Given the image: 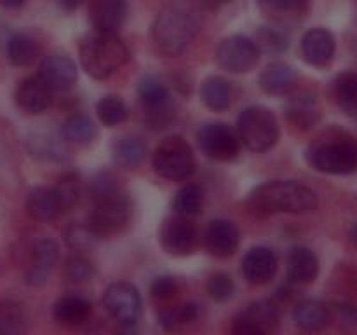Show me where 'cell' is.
<instances>
[{"label": "cell", "mask_w": 357, "mask_h": 335, "mask_svg": "<svg viewBox=\"0 0 357 335\" xmlns=\"http://www.w3.org/2000/svg\"><path fill=\"white\" fill-rule=\"evenodd\" d=\"M202 14L197 0H173L153 23L152 35L162 54L178 56L187 49L201 28Z\"/></svg>", "instance_id": "obj_1"}, {"label": "cell", "mask_w": 357, "mask_h": 335, "mask_svg": "<svg viewBox=\"0 0 357 335\" xmlns=\"http://www.w3.org/2000/svg\"><path fill=\"white\" fill-rule=\"evenodd\" d=\"M248 206L260 216L274 213H300L312 211L317 206L316 192L305 184L296 180H272L255 188L248 198Z\"/></svg>", "instance_id": "obj_2"}, {"label": "cell", "mask_w": 357, "mask_h": 335, "mask_svg": "<svg viewBox=\"0 0 357 335\" xmlns=\"http://www.w3.org/2000/svg\"><path fill=\"white\" fill-rule=\"evenodd\" d=\"M82 68L93 79H107L129 59V51L117 34L93 30L80 40Z\"/></svg>", "instance_id": "obj_3"}, {"label": "cell", "mask_w": 357, "mask_h": 335, "mask_svg": "<svg viewBox=\"0 0 357 335\" xmlns=\"http://www.w3.org/2000/svg\"><path fill=\"white\" fill-rule=\"evenodd\" d=\"M314 170L328 174H351L357 171V142L344 133H328L307 150Z\"/></svg>", "instance_id": "obj_4"}, {"label": "cell", "mask_w": 357, "mask_h": 335, "mask_svg": "<svg viewBox=\"0 0 357 335\" xmlns=\"http://www.w3.org/2000/svg\"><path fill=\"white\" fill-rule=\"evenodd\" d=\"M241 143L253 152H267L278 143L279 124L274 112L267 107H248L237 119Z\"/></svg>", "instance_id": "obj_5"}, {"label": "cell", "mask_w": 357, "mask_h": 335, "mask_svg": "<svg viewBox=\"0 0 357 335\" xmlns=\"http://www.w3.org/2000/svg\"><path fill=\"white\" fill-rule=\"evenodd\" d=\"M153 170L166 180H187L195 171V157L190 143L181 136H167L152 156Z\"/></svg>", "instance_id": "obj_6"}, {"label": "cell", "mask_w": 357, "mask_h": 335, "mask_svg": "<svg viewBox=\"0 0 357 335\" xmlns=\"http://www.w3.org/2000/svg\"><path fill=\"white\" fill-rule=\"evenodd\" d=\"M132 202L124 192L115 191L112 194L94 199V206L89 213V229L96 237L108 236L121 230L131 218Z\"/></svg>", "instance_id": "obj_7"}, {"label": "cell", "mask_w": 357, "mask_h": 335, "mask_svg": "<svg viewBox=\"0 0 357 335\" xmlns=\"http://www.w3.org/2000/svg\"><path fill=\"white\" fill-rule=\"evenodd\" d=\"M138 96L145 107V122L150 129L162 131L173 122V101L159 77L143 75L138 82Z\"/></svg>", "instance_id": "obj_8"}, {"label": "cell", "mask_w": 357, "mask_h": 335, "mask_svg": "<svg viewBox=\"0 0 357 335\" xmlns=\"http://www.w3.org/2000/svg\"><path fill=\"white\" fill-rule=\"evenodd\" d=\"M197 142L202 152L216 161L236 159L241 150V138L225 122H208L201 126Z\"/></svg>", "instance_id": "obj_9"}, {"label": "cell", "mask_w": 357, "mask_h": 335, "mask_svg": "<svg viewBox=\"0 0 357 335\" xmlns=\"http://www.w3.org/2000/svg\"><path fill=\"white\" fill-rule=\"evenodd\" d=\"M257 42L244 35H232L220 42L216 49V61L230 73H244L257 65L260 58Z\"/></svg>", "instance_id": "obj_10"}, {"label": "cell", "mask_w": 357, "mask_h": 335, "mask_svg": "<svg viewBox=\"0 0 357 335\" xmlns=\"http://www.w3.org/2000/svg\"><path fill=\"white\" fill-rule=\"evenodd\" d=\"M103 306L121 325L136 323L142 313V295L131 283H112L103 293Z\"/></svg>", "instance_id": "obj_11"}, {"label": "cell", "mask_w": 357, "mask_h": 335, "mask_svg": "<svg viewBox=\"0 0 357 335\" xmlns=\"http://www.w3.org/2000/svg\"><path fill=\"white\" fill-rule=\"evenodd\" d=\"M278 320V309L272 304L253 302L234 318L229 335H272Z\"/></svg>", "instance_id": "obj_12"}, {"label": "cell", "mask_w": 357, "mask_h": 335, "mask_svg": "<svg viewBox=\"0 0 357 335\" xmlns=\"http://www.w3.org/2000/svg\"><path fill=\"white\" fill-rule=\"evenodd\" d=\"M159 241L166 253L173 257H187L197 246V229L187 216H171L160 225Z\"/></svg>", "instance_id": "obj_13"}, {"label": "cell", "mask_w": 357, "mask_h": 335, "mask_svg": "<svg viewBox=\"0 0 357 335\" xmlns=\"http://www.w3.org/2000/svg\"><path fill=\"white\" fill-rule=\"evenodd\" d=\"M204 248L216 258L232 257L239 248V230L230 220L216 218L208 223L204 230Z\"/></svg>", "instance_id": "obj_14"}, {"label": "cell", "mask_w": 357, "mask_h": 335, "mask_svg": "<svg viewBox=\"0 0 357 335\" xmlns=\"http://www.w3.org/2000/svg\"><path fill=\"white\" fill-rule=\"evenodd\" d=\"M40 79L51 87L52 91H66L77 82V65L70 56L54 52L47 54L38 66Z\"/></svg>", "instance_id": "obj_15"}, {"label": "cell", "mask_w": 357, "mask_h": 335, "mask_svg": "<svg viewBox=\"0 0 357 335\" xmlns=\"http://www.w3.org/2000/svg\"><path fill=\"white\" fill-rule=\"evenodd\" d=\"M278 272V258L267 246H255L244 255L243 274L251 285H267Z\"/></svg>", "instance_id": "obj_16"}, {"label": "cell", "mask_w": 357, "mask_h": 335, "mask_svg": "<svg viewBox=\"0 0 357 335\" xmlns=\"http://www.w3.org/2000/svg\"><path fill=\"white\" fill-rule=\"evenodd\" d=\"M59 258V246L52 239H40L31 250V262L28 267L24 281L30 286H42L51 276L56 262Z\"/></svg>", "instance_id": "obj_17"}, {"label": "cell", "mask_w": 357, "mask_h": 335, "mask_svg": "<svg viewBox=\"0 0 357 335\" xmlns=\"http://www.w3.org/2000/svg\"><path fill=\"white\" fill-rule=\"evenodd\" d=\"M66 138L63 133H56L49 128H37L30 131L26 138L28 152L40 161H63L68 154Z\"/></svg>", "instance_id": "obj_18"}, {"label": "cell", "mask_w": 357, "mask_h": 335, "mask_svg": "<svg viewBox=\"0 0 357 335\" xmlns=\"http://www.w3.org/2000/svg\"><path fill=\"white\" fill-rule=\"evenodd\" d=\"M16 103L21 110L28 114H42L52 103V89L40 79V75H31L21 80L16 89Z\"/></svg>", "instance_id": "obj_19"}, {"label": "cell", "mask_w": 357, "mask_h": 335, "mask_svg": "<svg viewBox=\"0 0 357 335\" xmlns=\"http://www.w3.org/2000/svg\"><path fill=\"white\" fill-rule=\"evenodd\" d=\"M337 42L331 31L324 28H312L302 38V56L309 65L324 66L333 59Z\"/></svg>", "instance_id": "obj_20"}, {"label": "cell", "mask_w": 357, "mask_h": 335, "mask_svg": "<svg viewBox=\"0 0 357 335\" xmlns=\"http://www.w3.org/2000/svg\"><path fill=\"white\" fill-rule=\"evenodd\" d=\"M89 17L94 30L117 34L128 17L126 0H93L89 7Z\"/></svg>", "instance_id": "obj_21"}, {"label": "cell", "mask_w": 357, "mask_h": 335, "mask_svg": "<svg viewBox=\"0 0 357 335\" xmlns=\"http://www.w3.org/2000/svg\"><path fill=\"white\" fill-rule=\"evenodd\" d=\"M319 274V260L316 253L305 246H295L286 260V276L289 283L307 285L312 283Z\"/></svg>", "instance_id": "obj_22"}, {"label": "cell", "mask_w": 357, "mask_h": 335, "mask_svg": "<svg viewBox=\"0 0 357 335\" xmlns=\"http://www.w3.org/2000/svg\"><path fill=\"white\" fill-rule=\"evenodd\" d=\"M93 304L79 295H65L52 307V316L63 327H80L89 320Z\"/></svg>", "instance_id": "obj_23"}, {"label": "cell", "mask_w": 357, "mask_h": 335, "mask_svg": "<svg viewBox=\"0 0 357 335\" xmlns=\"http://www.w3.org/2000/svg\"><path fill=\"white\" fill-rule=\"evenodd\" d=\"M26 209L31 218L38 220V222H52L61 213H65L52 187L33 188L28 195Z\"/></svg>", "instance_id": "obj_24"}, {"label": "cell", "mask_w": 357, "mask_h": 335, "mask_svg": "<svg viewBox=\"0 0 357 335\" xmlns=\"http://www.w3.org/2000/svg\"><path fill=\"white\" fill-rule=\"evenodd\" d=\"M293 318H295L296 325L302 330L307 332H317L323 330L331 320L330 307L324 302L316 299H309L300 302L293 311Z\"/></svg>", "instance_id": "obj_25"}, {"label": "cell", "mask_w": 357, "mask_h": 335, "mask_svg": "<svg viewBox=\"0 0 357 335\" xmlns=\"http://www.w3.org/2000/svg\"><path fill=\"white\" fill-rule=\"evenodd\" d=\"M296 80V72L293 66L284 61H274L260 73V87L268 94H284L291 89Z\"/></svg>", "instance_id": "obj_26"}, {"label": "cell", "mask_w": 357, "mask_h": 335, "mask_svg": "<svg viewBox=\"0 0 357 335\" xmlns=\"http://www.w3.org/2000/svg\"><path fill=\"white\" fill-rule=\"evenodd\" d=\"M202 103L215 112H223L230 107V84L223 77L213 75L201 86Z\"/></svg>", "instance_id": "obj_27"}, {"label": "cell", "mask_w": 357, "mask_h": 335, "mask_svg": "<svg viewBox=\"0 0 357 335\" xmlns=\"http://www.w3.org/2000/svg\"><path fill=\"white\" fill-rule=\"evenodd\" d=\"M286 115L291 122L298 124L300 128H309L317 121L319 114H317L316 100L312 94L300 93L296 96L289 98L286 103Z\"/></svg>", "instance_id": "obj_28"}, {"label": "cell", "mask_w": 357, "mask_h": 335, "mask_svg": "<svg viewBox=\"0 0 357 335\" xmlns=\"http://www.w3.org/2000/svg\"><path fill=\"white\" fill-rule=\"evenodd\" d=\"M7 58L14 66H28L37 58V44L26 34H14L7 38Z\"/></svg>", "instance_id": "obj_29"}, {"label": "cell", "mask_w": 357, "mask_h": 335, "mask_svg": "<svg viewBox=\"0 0 357 335\" xmlns=\"http://www.w3.org/2000/svg\"><path fill=\"white\" fill-rule=\"evenodd\" d=\"M61 133L68 143H89L96 136V126L86 114H73L65 119Z\"/></svg>", "instance_id": "obj_30"}, {"label": "cell", "mask_w": 357, "mask_h": 335, "mask_svg": "<svg viewBox=\"0 0 357 335\" xmlns=\"http://www.w3.org/2000/svg\"><path fill=\"white\" fill-rule=\"evenodd\" d=\"M197 316L199 307L194 302H181L178 306L164 307L159 311V321L166 330H178L197 320Z\"/></svg>", "instance_id": "obj_31"}, {"label": "cell", "mask_w": 357, "mask_h": 335, "mask_svg": "<svg viewBox=\"0 0 357 335\" xmlns=\"http://www.w3.org/2000/svg\"><path fill=\"white\" fill-rule=\"evenodd\" d=\"M146 156V145L139 138H122L114 147V159L122 168H136Z\"/></svg>", "instance_id": "obj_32"}, {"label": "cell", "mask_w": 357, "mask_h": 335, "mask_svg": "<svg viewBox=\"0 0 357 335\" xmlns=\"http://www.w3.org/2000/svg\"><path fill=\"white\" fill-rule=\"evenodd\" d=\"M335 96L342 110L349 115H357V73H342L335 82Z\"/></svg>", "instance_id": "obj_33"}, {"label": "cell", "mask_w": 357, "mask_h": 335, "mask_svg": "<svg viewBox=\"0 0 357 335\" xmlns=\"http://www.w3.org/2000/svg\"><path fill=\"white\" fill-rule=\"evenodd\" d=\"M204 202V192L197 184H188L174 198V211L181 216L199 215Z\"/></svg>", "instance_id": "obj_34"}, {"label": "cell", "mask_w": 357, "mask_h": 335, "mask_svg": "<svg viewBox=\"0 0 357 335\" xmlns=\"http://www.w3.org/2000/svg\"><path fill=\"white\" fill-rule=\"evenodd\" d=\"M96 114L101 124L108 126V128H115V126L128 119V107H126L121 98L110 94V96H103L98 101Z\"/></svg>", "instance_id": "obj_35"}, {"label": "cell", "mask_w": 357, "mask_h": 335, "mask_svg": "<svg viewBox=\"0 0 357 335\" xmlns=\"http://www.w3.org/2000/svg\"><path fill=\"white\" fill-rule=\"evenodd\" d=\"M26 330V316L21 306L14 302H0V335H23Z\"/></svg>", "instance_id": "obj_36"}, {"label": "cell", "mask_w": 357, "mask_h": 335, "mask_svg": "<svg viewBox=\"0 0 357 335\" xmlns=\"http://www.w3.org/2000/svg\"><path fill=\"white\" fill-rule=\"evenodd\" d=\"M56 195H58L59 202H61L63 211H68L73 206L77 204L80 198V191H82V185H80V178L77 173H66L56 181L54 187Z\"/></svg>", "instance_id": "obj_37"}, {"label": "cell", "mask_w": 357, "mask_h": 335, "mask_svg": "<svg viewBox=\"0 0 357 335\" xmlns=\"http://www.w3.org/2000/svg\"><path fill=\"white\" fill-rule=\"evenodd\" d=\"M94 267L82 255H73L66 258L63 265V278L68 283H86L93 278Z\"/></svg>", "instance_id": "obj_38"}, {"label": "cell", "mask_w": 357, "mask_h": 335, "mask_svg": "<svg viewBox=\"0 0 357 335\" xmlns=\"http://www.w3.org/2000/svg\"><path fill=\"white\" fill-rule=\"evenodd\" d=\"M208 293L215 302H227L236 293V285H234L232 278L225 272H218V274L211 276L208 281Z\"/></svg>", "instance_id": "obj_39"}, {"label": "cell", "mask_w": 357, "mask_h": 335, "mask_svg": "<svg viewBox=\"0 0 357 335\" xmlns=\"http://www.w3.org/2000/svg\"><path fill=\"white\" fill-rule=\"evenodd\" d=\"M94 239H96V236L89 229V225H80V223L73 222L65 229V241L73 250H87Z\"/></svg>", "instance_id": "obj_40"}, {"label": "cell", "mask_w": 357, "mask_h": 335, "mask_svg": "<svg viewBox=\"0 0 357 335\" xmlns=\"http://www.w3.org/2000/svg\"><path fill=\"white\" fill-rule=\"evenodd\" d=\"M260 52H271V54H278V52H282L286 47H288V40H286L284 35L281 34L275 28L264 27L260 31H258V42H257Z\"/></svg>", "instance_id": "obj_41"}, {"label": "cell", "mask_w": 357, "mask_h": 335, "mask_svg": "<svg viewBox=\"0 0 357 335\" xmlns=\"http://www.w3.org/2000/svg\"><path fill=\"white\" fill-rule=\"evenodd\" d=\"M264 9L274 14H302L307 9L309 0H260Z\"/></svg>", "instance_id": "obj_42"}, {"label": "cell", "mask_w": 357, "mask_h": 335, "mask_svg": "<svg viewBox=\"0 0 357 335\" xmlns=\"http://www.w3.org/2000/svg\"><path fill=\"white\" fill-rule=\"evenodd\" d=\"M150 293L157 300H169L178 293V281L173 276H157L150 285Z\"/></svg>", "instance_id": "obj_43"}, {"label": "cell", "mask_w": 357, "mask_h": 335, "mask_svg": "<svg viewBox=\"0 0 357 335\" xmlns=\"http://www.w3.org/2000/svg\"><path fill=\"white\" fill-rule=\"evenodd\" d=\"M115 191H119L117 180H115L114 174L107 173V171L96 174V178H94L93 184H91V194H93V199H100Z\"/></svg>", "instance_id": "obj_44"}, {"label": "cell", "mask_w": 357, "mask_h": 335, "mask_svg": "<svg viewBox=\"0 0 357 335\" xmlns=\"http://www.w3.org/2000/svg\"><path fill=\"white\" fill-rule=\"evenodd\" d=\"M119 335H138V330H136V323L121 325V328H119Z\"/></svg>", "instance_id": "obj_45"}, {"label": "cell", "mask_w": 357, "mask_h": 335, "mask_svg": "<svg viewBox=\"0 0 357 335\" xmlns=\"http://www.w3.org/2000/svg\"><path fill=\"white\" fill-rule=\"evenodd\" d=\"M26 0H0V6L6 7V9H17L21 7Z\"/></svg>", "instance_id": "obj_46"}, {"label": "cell", "mask_w": 357, "mask_h": 335, "mask_svg": "<svg viewBox=\"0 0 357 335\" xmlns=\"http://www.w3.org/2000/svg\"><path fill=\"white\" fill-rule=\"evenodd\" d=\"M58 2L61 3L65 9H77V7H79L84 0H58Z\"/></svg>", "instance_id": "obj_47"}, {"label": "cell", "mask_w": 357, "mask_h": 335, "mask_svg": "<svg viewBox=\"0 0 357 335\" xmlns=\"http://www.w3.org/2000/svg\"><path fill=\"white\" fill-rule=\"evenodd\" d=\"M352 241H354V244L357 246V225L354 227V230H352Z\"/></svg>", "instance_id": "obj_48"}]
</instances>
